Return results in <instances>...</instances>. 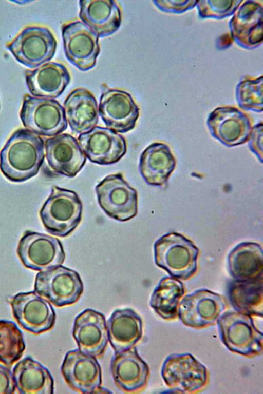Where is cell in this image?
I'll list each match as a JSON object with an SVG mask.
<instances>
[{"instance_id":"cell-12","label":"cell","mask_w":263,"mask_h":394,"mask_svg":"<svg viewBox=\"0 0 263 394\" xmlns=\"http://www.w3.org/2000/svg\"><path fill=\"white\" fill-rule=\"evenodd\" d=\"M227 307L223 296L208 289H199L182 297L178 317L186 326L204 328L216 324Z\"/></svg>"},{"instance_id":"cell-9","label":"cell","mask_w":263,"mask_h":394,"mask_svg":"<svg viewBox=\"0 0 263 394\" xmlns=\"http://www.w3.org/2000/svg\"><path fill=\"white\" fill-rule=\"evenodd\" d=\"M96 192L100 207L110 218L125 222L137 215V192L122 173L106 176L96 186Z\"/></svg>"},{"instance_id":"cell-32","label":"cell","mask_w":263,"mask_h":394,"mask_svg":"<svg viewBox=\"0 0 263 394\" xmlns=\"http://www.w3.org/2000/svg\"><path fill=\"white\" fill-rule=\"evenodd\" d=\"M16 386L11 370L0 365V394H12Z\"/></svg>"},{"instance_id":"cell-14","label":"cell","mask_w":263,"mask_h":394,"mask_svg":"<svg viewBox=\"0 0 263 394\" xmlns=\"http://www.w3.org/2000/svg\"><path fill=\"white\" fill-rule=\"evenodd\" d=\"M7 301L15 319L28 332L39 334L54 326L55 313L51 303L34 290L18 293Z\"/></svg>"},{"instance_id":"cell-33","label":"cell","mask_w":263,"mask_h":394,"mask_svg":"<svg viewBox=\"0 0 263 394\" xmlns=\"http://www.w3.org/2000/svg\"><path fill=\"white\" fill-rule=\"evenodd\" d=\"M0 108H1V107H0Z\"/></svg>"},{"instance_id":"cell-23","label":"cell","mask_w":263,"mask_h":394,"mask_svg":"<svg viewBox=\"0 0 263 394\" xmlns=\"http://www.w3.org/2000/svg\"><path fill=\"white\" fill-rule=\"evenodd\" d=\"M108 341L115 353L133 347L143 334L140 316L131 308L114 311L106 321Z\"/></svg>"},{"instance_id":"cell-28","label":"cell","mask_w":263,"mask_h":394,"mask_svg":"<svg viewBox=\"0 0 263 394\" xmlns=\"http://www.w3.org/2000/svg\"><path fill=\"white\" fill-rule=\"evenodd\" d=\"M230 303L235 311L251 316H262V278L232 281L228 287Z\"/></svg>"},{"instance_id":"cell-3","label":"cell","mask_w":263,"mask_h":394,"mask_svg":"<svg viewBox=\"0 0 263 394\" xmlns=\"http://www.w3.org/2000/svg\"><path fill=\"white\" fill-rule=\"evenodd\" d=\"M82 209L81 201L74 191L54 186L39 215L48 233L64 238L80 224Z\"/></svg>"},{"instance_id":"cell-22","label":"cell","mask_w":263,"mask_h":394,"mask_svg":"<svg viewBox=\"0 0 263 394\" xmlns=\"http://www.w3.org/2000/svg\"><path fill=\"white\" fill-rule=\"evenodd\" d=\"M79 18L99 37L110 35L117 31L122 21L121 8L115 1L81 0Z\"/></svg>"},{"instance_id":"cell-15","label":"cell","mask_w":263,"mask_h":394,"mask_svg":"<svg viewBox=\"0 0 263 394\" xmlns=\"http://www.w3.org/2000/svg\"><path fill=\"white\" fill-rule=\"evenodd\" d=\"M61 372L68 386L81 393L98 392L102 389V372L96 358L79 349L67 352Z\"/></svg>"},{"instance_id":"cell-24","label":"cell","mask_w":263,"mask_h":394,"mask_svg":"<svg viewBox=\"0 0 263 394\" xmlns=\"http://www.w3.org/2000/svg\"><path fill=\"white\" fill-rule=\"evenodd\" d=\"M67 123L73 132L81 134L89 131L98 123L99 110L93 94L84 88L73 90L64 102Z\"/></svg>"},{"instance_id":"cell-11","label":"cell","mask_w":263,"mask_h":394,"mask_svg":"<svg viewBox=\"0 0 263 394\" xmlns=\"http://www.w3.org/2000/svg\"><path fill=\"white\" fill-rule=\"evenodd\" d=\"M101 95L99 114L106 126L119 133L134 129L140 115V109L130 94L121 89L101 85Z\"/></svg>"},{"instance_id":"cell-25","label":"cell","mask_w":263,"mask_h":394,"mask_svg":"<svg viewBox=\"0 0 263 394\" xmlns=\"http://www.w3.org/2000/svg\"><path fill=\"white\" fill-rule=\"evenodd\" d=\"M176 164L169 147L164 143L155 142L147 147L141 153L139 169L146 183L164 186L167 184Z\"/></svg>"},{"instance_id":"cell-19","label":"cell","mask_w":263,"mask_h":394,"mask_svg":"<svg viewBox=\"0 0 263 394\" xmlns=\"http://www.w3.org/2000/svg\"><path fill=\"white\" fill-rule=\"evenodd\" d=\"M72 336L82 352L95 358L101 357L108 342L104 316L92 309H85L75 318Z\"/></svg>"},{"instance_id":"cell-2","label":"cell","mask_w":263,"mask_h":394,"mask_svg":"<svg viewBox=\"0 0 263 394\" xmlns=\"http://www.w3.org/2000/svg\"><path fill=\"white\" fill-rule=\"evenodd\" d=\"M199 252L192 241L174 232L163 235L154 244L156 264L177 279L187 280L196 273Z\"/></svg>"},{"instance_id":"cell-21","label":"cell","mask_w":263,"mask_h":394,"mask_svg":"<svg viewBox=\"0 0 263 394\" xmlns=\"http://www.w3.org/2000/svg\"><path fill=\"white\" fill-rule=\"evenodd\" d=\"M30 93L34 97L54 99L64 92L70 81L67 68L63 64L48 62L32 70H25Z\"/></svg>"},{"instance_id":"cell-8","label":"cell","mask_w":263,"mask_h":394,"mask_svg":"<svg viewBox=\"0 0 263 394\" xmlns=\"http://www.w3.org/2000/svg\"><path fill=\"white\" fill-rule=\"evenodd\" d=\"M165 384L182 393H196L209 382L205 366L190 353H173L164 360L161 371Z\"/></svg>"},{"instance_id":"cell-18","label":"cell","mask_w":263,"mask_h":394,"mask_svg":"<svg viewBox=\"0 0 263 394\" xmlns=\"http://www.w3.org/2000/svg\"><path fill=\"white\" fill-rule=\"evenodd\" d=\"M110 370L116 385L126 393H139L147 386L149 368L135 347L115 353Z\"/></svg>"},{"instance_id":"cell-6","label":"cell","mask_w":263,"mask_h":394,"mask_svg":"<svg viewBox=\"0 0 263 394\" xmlns=\"http://www.w3.org/2000/svg\"><path fill=\"white\" fill-rule=\"evenodd\" d=\"M34 287L39 295L58 307L74 304L84 290L79 273L61 265L38 272Z\"/></svg>"},{"instance_id":"cell-27","label":"cell","mask_w":263,"mask_h":394,"mask_svg":"<svg viewBox=\"0 0 263 394\" xmlns=\"http://www.w3.org/2000/svg\"><path fill=\"white\" fill-rule=\"evenodd\" d=\"M262 251L261 246L254 242H243L230 253L228 266L235 280L246 281L262 277Z\"/></svg>"},{"instance_id":"cell-5","label":"cell","mask_w":263,"mask_h":394,"mask_svg":"<svg viewBox=\"0 0 263 394\" xmlns=\"http://www.w3.org/2000/svg\"><path fill=\"white\" fill-rule=\"evenodd\" d=\"M57 46V40L51 30L35 25L25 27L6 45L17 62L31 69L49 62L55 53Z\"/></svg>"},{"instance_id":"cell-31","label":"cell","mask_w":263,"mask_h":394,"mask_svg":"<svg viewBox=\"0 0 263 394\" xmlns=\"http://www.w3.org/2000/svg\"><path fill=\"white\" fill-rule=\"evenodd\" d=\"M262 125L258 124L252 128L248 140L250 149L262 162Z\"/></svg>"},{"instance_id":"cell-13","label":"cell","mask_w":263,"mask_h":394,"mask_svg":"<svg viewBox=\"0 0 263 394\" xmlns=\"http://www.w3.org/2000/svg\"><path fill=\"white\" fill-rule=\"evenodd\" d=\"M63 47L67 59L81 71H88L96 65L100 48L99 36L79 20L62 27Z\"/></svg>"},{"instance_id":"cell-29","label":"cell","mask_w":263,"mask_h":394,"mask_svg":"<svg viewBox=\"0 0 263 394\" xmlns=\"http://www.w3.org/2000/svg\"><path fill=\"white\" fill-rule=\"evenodd\" d=\"M185 293L183 283L173 277H166L159 282L151 297L149 305L154 311L165 320L178 317L179 302Z\"/></svg>"},{"instance_id":"cell-4","label":"cell","mask_w":263,"mask_h":394,"mask_svg":"<svg viewBox=\"0 0 263 394\" xmlns=\"http://www.w3.org/2000/svg\"><path fill=\"white\" fill-rule=\"evenodd\" d=\"M217 323L221 341L229 350L248 357L261 353L263 336L252 316L236 311H224Z\"/></svg>"},{"instance_id":"cell-26","label":"cell","mask_w":263,"mask_h":394,"mask_svg":"<svg viewBox=\"0 0 263 394\" xmlns=\"http://www.w3.org/2000/svg\"><path fill=\"white\" fill-rule=\"evenodd\" d=\"M12 375L16 389L21 394H52L53 378L42 364L27 357L14 366Z\"/></svg>"},{"instance_id":"cell-17","label":"cell","mask_w":263,"mask_h":394,"mask_svg":"<svg viewBox=\"0 0 263 394\" xmlns=\"http://www.w3.org/2000/svg\"><path fill=\"white\" fill-rule=\"evenodd\" d=\"M46 158L54 172L68 177L75 176L84 166L86 157L78 140L68 133L47 138L45 142Z\"/></svg>"},{"instance_id":"cell-30","label":"cell","mask_w":263,"mask_h":394,"mask_svg":"<svg viewBox=\"0 0 263 394\" xmlns=\"http://www.w3.org/2000/svg\"><path fill=\"white\" fill-rule=\"evenodd\" d=\"M25 349L23 334L16 324L0 320V362L11 366L22 357Z\"/></svg>"},{"instance_id":"cell-1","label":"cell","mask_w":263,"mask_h":394,"mask_svg":"<svg viewBox=\"0 0 263 394\" xmlns=\"http://www.w3.org/2000/svg\"><path fill=\"white\" fill-rule=\"evenodd\" d=\"M45 143L26 128L16 130L0 151V170L13 182H23L36 175L45 158Z\"/></svg>"},{"instance_id":"cell-16","label":"cell","mask_w":263,"mask_h":394,"mask_svg":"<svg viewBox=\"0 0 263 394\" xmlns=\"http://www.w3.org/2000/svg\"><path fill=\"white\" fill-rule=\"evenodd\" d=\"M78 141L86 157L99 165L118 162L127 150L123 136L109 128L99 126L80 134Z\"/></svg>"},{"instance_id":"cell-20","label":"cell","mask_w":263,"mask_h":394,"mask_svg":"<svg viewBox=\"0 0 263 394\" xmlns=\"http://www.w3.org/2000/svg\"><path fill=\"white\" fill-rule=\"evenodd\" d=\"M211 135L229 147L234 146L248 141L251 130L248 117L232 108L217 109L208 120Z\"/></svg>"},{"instance_id":"cell-7","label":"cell","mask_w":263,"mask_h":394,"mask_svg":"<svg viewBox=\"0 0 263 394\" xmlns=\"http://www.w3.org/2000/svg\"><path fill=\"white\" fill-rule=\"evenodd\" d=\"M20 117L26 129L39 135L52 137L61 134L67 127L64 107L54 99L26 94Z\"/></svg>"},{"instance_id":"cell-10","label":"cell","mask_w":263,"mask_h":394,"mask_svg":"<svg viewBox=\"0 0 263 394\" xmlns=\"http://www.w3.org/2000/svg\"><path fill=\"white\" fill-rule=\"evenodd\" d=\"M16 251L23 265L35 271L61 265L65 259L63 246L58 239L31 230L24 233Z\"/></svg>"}]
</instances>
